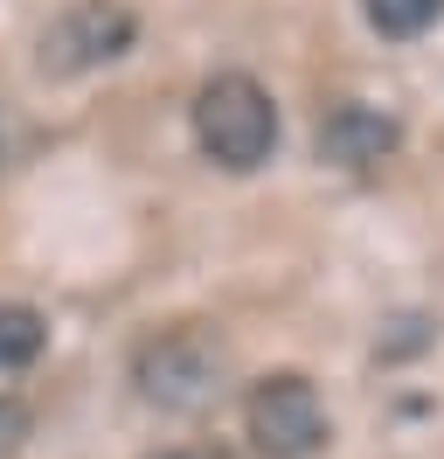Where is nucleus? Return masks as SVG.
<instances>
[{"mask_svg":"<svg viewBox=\"0 0 444 459\" xmlns=\"http://www.w3.org/2000/svg\"><path fill=\"white\" fill-rule=\"evenodd\" d=\"M49 342V327L35 307H0V369H28Z\"/></svg>","mask_w":444,"mask_h":459,"instance_id":"nucleus-7","label":"nucleus"},{"mask_svg":"<svg viewBox=\"0 0 444 459\" xmlns=\"http://www.w3.org/2000/svg\"><path fill=\"white\" fill-rule=\"evenodd\" d=\"M243 425H250V446L264 459H312L327 446V403H320V390L299 369H278V376L250 383Z\"/></svg>","mask_w":444,"mask_h":459,"instance_id":"nucleus-3","label":"nucleus"},{"mask_svg":"<svg viewBox=\"0 0 444 459\" xmlns=\"http://www.w3.org/2000/svg\"><path fill=\"white\" fill-rule=\"evenodd\" d=\"M132 35H139V22H132L125 0H70V7H56V22L42 29L35 63L49 77H90V70L125 56Z\"/></svg>","mask_w":444,"mask_h":459,"instance_id":"nucleus-4","label":"nucleus"},{"mask_svg":"<svg viewBox=\"0 0 444 459\" xmlns=\"http://www.w3.org/2000/svg\"><path fill=\"white\" fill-rule=\"evenodd\" d=\"M194 146L229 174H250L271 160L278 146V105L271 91L243 77V70H222L209 84L194 91Z\"/></svg>","mask_w":444,"mask_h":459,"instance_id":"nucleus-2","label":"nucleus"},{"mask_svg":"<svg viewBox=\"0 0 444 459\" xmlns=\"http://www.w3.org/2000/svg\"><path fill=\"white\" fill-rule=\"evenodd\" d=\"M396 146H403V126H396V112H382V105L347 98V105H333V112L320 118V160H327V168L368 174V168H382Z\"/></svg>","mask_w":444,"mask_h":459,"instance_id":"nucleus-5","label":"nucleus"},{"mask_svg":"<svg viewBox=\"0 0 444 459\" xmlns=\"http://www.w3.org/2000/svg\"><path fill=\"white\" fill-rule=\"evenodd\" d=\"M194 459H229V453H194Z\"/></svg>","mask_w":444,"mask_h":459,"instance_id":"nucleus-9","label":"nucleus"},{"mask_svg":"<svg viewBox=\"0 0 444 459\" xmlns=\"http://www.w3.org/2000/svg\"><path fill=\"white\" fill-rule=\"evenodd\" d=\"M28 438V403L21 397H0V453H14Z\"/></svg>","mask_w":444,"mask_h":459,"instance_id":"nucleus-8","label":"nucleus"},{"mask_svg":"<svg viewBox=\"0 0 444 459\" xmlns=\"http://www.w3.org/2000/svg\"><path fill=\"white\" fill-rule=\"evenodd\" d=\"M229 376V348L209 320H174L132 348V383L153 411H209Z\"/></svg>","mask_w":444,"mask_h":459,"instance_id":"nucleus-1","label":"nucleus"},{"mask_svg":"<svg viewBox=\"0 0 444 459\" xmlns=\"http://www.w3.org/2000/svg\"><path fill=\"white\" fill-rule=\"evenodd\" d=\"M361 14H368V29H375V35L410 42V35H423L444 14V0H361Z\"/></svg>","mask_w":444,"mask_h":459,"instance_id":"nucleus-6","label":"nucleus"}]
</instances>
